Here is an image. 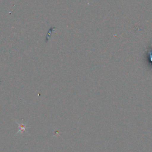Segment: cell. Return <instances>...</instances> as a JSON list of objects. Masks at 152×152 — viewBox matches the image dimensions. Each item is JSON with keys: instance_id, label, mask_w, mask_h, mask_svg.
Listing matches in <instances>:
<instances>
[{"instance_id": "1", "label": "cell", "mask_w": 152, "mask_h": 152, "mask_svg": "<svg viewBox=\"0 0 152 152\" xmlns=\"http://www.w3.org/2000/svg\"><path fill=\"white\" fill-rule=\"evenodd\" d=\"M15 122L17 124V125H18V131L17 132V133L15 134V135L18 134H23L24 132L26 131V129L27 128H28L29 127L27 126V124H24L23 122H18V121H15Z\"/></svg>"}, {"instance_id": "2", "label": "cell", "mask_w": 152, "mask_h": 152, "mask_svg": "<svg viewBox=\"0 0 152 152\" xmlns=\"http://www.w3.org/2000/svg\"><path fill=\"white\" fill-rule=\"evenodd\" d=\"M149 56H150V60L152 62V50H151L149 52Z\"/></svg>"}]
</instances>
